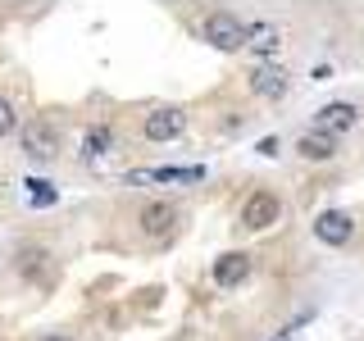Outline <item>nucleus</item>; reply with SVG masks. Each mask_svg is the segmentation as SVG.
<instances>
[{"instance_id":"423d86ee","label":"nucleus","mask_w":364,"mask_h":341,"mask_svg":"<svg viewBox=\"0 0 364 341\" xmlns=\"http://www.w3.org/2000/svg\"><path fill=\"white\" fill-rule=\"evenodd\" d=\"M278 214H282V200L273 196V191H255L242 210V223L246 227H269V223H278Z\"/></svg>"},{"instance_id":"2eb2a0df","label":"nucleus","mask_w":364,"mask_h":341,"mask_svg":"<svg viewBox=\"0 0 364 341\" xmlns=\"http://www.w3.org/2000/svg\"><path fill=\"white\" fill-rule=\"evenodd\" d=\"M14 128H18V114H14V105H9L5 96H0V136H9Z\"/></svg>"},{"instance_id":"6e6552de","label":"nucleus","mask_w":364,"mask_h":341,"mask_svg":"<svg viewBox=\"0 0 364 341\" xmlns=\"http://www.w3.org/2000/svg\"><path fill=\"white\" fill-rule=\"evenodd\" d=\"M250 91L264 96V100H278L282 91H287V77H282L273 64H259V68H250Z\"/></svg>"},{"instance_id":"4468645a","label":"nucleus","mask_w":364,"mask_h":341,"mask_svg":"<svg viewBox=\"0 0 364 341\" xmlns=\"http://www.w3.org/2000/svg\"><path fill=\"white\" fill-rule=\"evenodd\" d=\"M28 187H32V200H37V205H55V187H50V182L28 178Z\"/></svg>"},{"instance_id":"20e7f679","label":"nucleus","mask_w":364,"mask_h":341,"mask_svg":"<svg viewBox=\"0 0 364 341\" xmlns=\"http://www.w3.org/2000/svg\"><path fill=\"white\" fill-rule=\"evenodd\" d=\"M360 123V109L350 105V100H333V105H323L314 114V132H328V136H337V132H350Z\"/></svg>"},{"instance_id":"1a4fd4ad","label":"nucleus","mask_w":364,"mask_h":341,"mask_svg":"<svg viewBox=\"0 0 364 341\" xmlns=\"http://www.w3.org/2000/svg\"><path fill=\"white\" fill-rule=\"evenodd\" d=\"M173 219H178V210L168 200H151L141 210V232H151V237H159V232H168L173 227Z\"/></svg>"},{"instance_id":"9d476101","label":"nucleus","mask_w":364,"mask_h":341,"mask_svg":"<svg viewBox=\"0 0 364 341\" xmlns=\"http://www.w3.org/2000/svg\"><path fill=\"white\" fill-rule=\"evenodd\" d=\"M246 45H250V50H259V55H273V50H278V28H273V23H250V28H246Z\"/></svg>"},{"instance_id":"dca6fc26","label":"nucleus","mask_w":364,"mask_h":341,"mask_svg":"<svg viewBox=\"0 0 364 341\" xmlns=\"http://www.w3.org/2000/svg\"><path fill=\"white\" fill-rule=\"evenodd\" d=\"M291 332H296V328H282V332H278V337H273V341H291Z\"/></svg>"},{"instance_id":"f3484780","label":"nucleus","mask_w":364,"mask_h":341,"mask_svg":"<svg viewBox=\"0 0 364 341\" xmlns=\"http://www.w3.org/2000/svg\"><path fill=\"white\" fill-rule=\"evenodd\" d=\"M46 341H73V337H46Z\"/></svg>"},{"instance_id":"f257e3e1","label":"nucleus","mask_w":364,"mask_h":341,"mask_svg":"<svg viewBox=\"0 0 364 341\" xmlns=\"http://www.w3.org/2000/svg\"><path fill=\"white\" fill-rule=\"evenodd\" d=\"M205 41L219 45V50H242L246 45V23L237 14H228V9H214V14L205 18Z\"/></svg>"},{"instance_id":"9b49d317","label":"nucleus","mask_w":364,"mask_h":341,"mask_svg":"<svg viewBox=\"0 0 364 341\" xmlns=\"http://www.w3.org/2000/svg\"><path fill=\"white\" fill-rule=\"evenodd\" d=\"M296 151H301L305 159H328V155H337V136H328V132H305Z\"/></svg>"},{"instance_id":"f8f14e48","label":"nucleus","mask_w":364,"mask_h":341,"mask_svg":"<svg viewBox=\"0 0 364 341\" xmlns=\"http://www.w3.org/2000/svg\"><path fill=\"white\" fill-rule=\"evenodd\" d=\"M200 168H155V173H132V182H196Z\"/></svg>"},{"instance_id":"0eeeda50","label":"nucleus","mask_w":364,"mask_h":341,"mask_svg":"<svg viewBox=\"0 0 364 341\" xmlns=\"http://www.w3.org/2000/svg\"><path fill=\"white\" fill-rule=\"evenodd\" d=\"M246 278H250V259L242 250H228L219 264H214V282H219V287H242Z\"/></svg>"},{"instance_id":"7ed1b4c3","label":"nucleus","mask_w":364,"mask_h":341,"mask_svg":"<svg viewBox=\"0 0 364 341\" xmlns=\"http://www.w3.org/2000/svg\"><path fill=\"white\" fill-rule=\"evenodd\" d=\"M23 151L32 159H55L60 155V132H55L46 119H32L28 128H23Z\"/></svg>"},{"instance_id":"ddd939ff","label":"nucleus","mask_w":364,"mask_h":341,"mask_svg":"<svg viewBox=\"0 0 364 341\" xmlns=\"http://www.w3.org/2000/svg\"><path fill=\"white\" fill-rule=\"evenodd\" d=\"M109 141H114L109 128H91V132L82 136V155H87V159H100V155L109 151Z\"/></svg>"},{"instance_id":"f03ea898","label":"nucleus","mask_w":364,"mask_h":341,"mask_svg":"<svg viewBox=\"0 0 364 341\" xmlns=\"http://www.w3.org/2000/svg\"><path fill=\"white\" fill-rule=\"evenodd\" d=\"M141 128H146V136H151V141H173V136H182V128H187V114L173 109V105H159V109L146 114Z\"/></svg>"},{"instance_id":"39448f33","label":"nucleus","mask_w":364,"mask_h":341,"mask_svg":"<svg viewBox=\"0 0 364 341\" xmlns=\"http://www.w3.org/2000/svg\"><path fill=\"white\" fill-rule=\"evenodd\" d=\"M350 232H355V219H350L346 210H328V214H318V223H314V237L323 246H346Z\"/></svg>"}]
</instances>
